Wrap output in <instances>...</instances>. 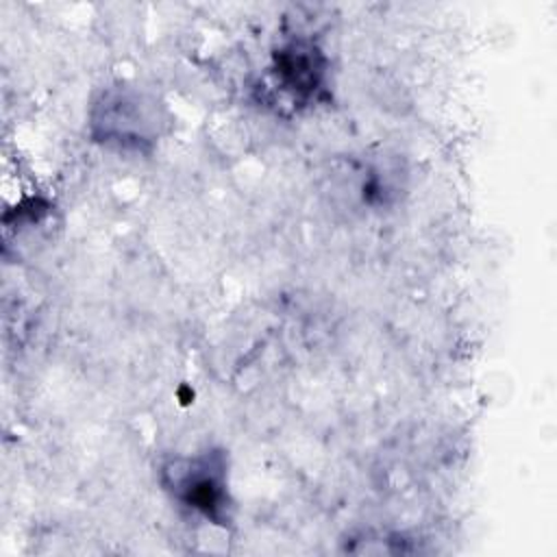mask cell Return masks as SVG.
Masks as SVG:
<instances>
[{
    "label": "cell",
    "instance_id": "cell-1",
    "mask_svg": "<svg viewBox=\"0 0 557 557\" xmlns=\"http://www.w3.org/2000/svg\"><path fill=\"white\" fill-rule=\"evenodd\" d=\"M165 485L189 509L222 522L228 507L226 459L222 453H200L172 461L165 470Z\"/></svg>",
    "mask_w": 557,
    "mask_h": 557
},
{
    "label": "cell",
    "instance_id": "cell-2",
    "mask_svg": "<svg viewBox=\"0 0 557 557\" xmlns=\"http://www.w3.org/2000/svg\"><path fill=\"white\" fill-rule=\"evenodd\" d=\"M154 102L137 91L113 89L102 96L94 111V135L100 141H113L120 146L141 148L154 137Z\"/></svg>",
    "mask_w": 557,
    "mask_h": 557
},
{
    "label": "cell",
    "instance_id": "cell-3",
    "mask_svg": "<svg viewBox=\"0 0 557 557\" xmlns=\"http://www.w3.org/2000/svg\"><path fill=\"white\" fill-rule=\"evenodd\" d=\"M276 74L283 83V89L292 91L294 96H309L313 94L324 76L322 57L311 44L294 41L276 54Z\"/></svg>",
    "mask_w": 557,
    "mask_h": 557
}]
</instances>
